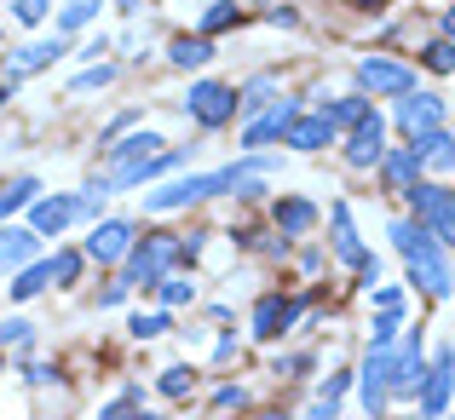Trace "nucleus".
<instances>
[{
  "instance_id": "f257e3e1",
  "label": "nucleus",
  "mask_w": 455,
  "mask_h": 420,
  "mask_svg": "<svg viewBox=\"0 0 455 420\" xmlns=\"http://www.w3.org/2000/svg\"><path fill=\"white\" fill-rule=\"evenodd\" d=\"M179 259H185L179 236H145V242L133 236V248L122 254V282H127V288H139V282L156 288V277H162V271H173Z\"/></svg>"
},
{
  "instance_id": "f03ea898",
  "label": "nucleus",
  "mask_w": 455,
  "mask_h": 420,
  "mask_svg": "<svg viewBox=\"0 0 455 420\" xmlns=\"http://www.w3.org/2000/svg\"><path fill=\"white\" fill-rule=\"evenodd\" d=\"M410 208H415V219L427 225V231L438 236L444 248H455V190H444V185H427V178H415L410 190Z\"/></svg>"
},
{
  "instance_id": "7ed1b4c3",
  "label": "nucleus",
  "mask_w": 455,
  "mask_h": 420,
  "mask_svg": "<svg viewBox=\"0 0 455 420\" xmlns=\"http://www.w3.org/2000/svg\"><path fill=\"white\" fill-rule=\"evenodd\" d=\"M185 115L196 127H225V122H236V87H225V81H190V92H185Z\"/></svg>"
},
{
  "instance_id": "20e7f679",
  "label": "nucleus",
  "mask_w": 455,
  "mask_h": 420,
  "mask_svg": "<svg viewBox=\"0 0 455 420\" xmlns=\"http://www.w3.org/2000/svg\"><path fill=\"white\" fill-rule=\"evenodd\" d=\"M410 288H427L433 299H450L455 294V271H450L444 242H438V236H427V242L410 254Z\"/></svg>"
},
{
  "instance_id": "39448f33",
  "label": "nucleus",
  "mask_w": 455,
  "mask_h": 420,
  "mask_svg": "<svg viewBox=\"0 0 455 420\" xmlns=\"http://www.w3.org/2000/svg\"><path fill=\"white\" fill-rule=\"evenodd\" d=\"M357 87L363 92H375V99H398V92H410L415 87V69L403 64V58H363L357 64Z\"/></svg>"
},
{
  "instance_id": "423d86ee",
  "label": "nucleus",
  "mask_w": 455,
  "mask_h": 420,
  "mask_svg": "<svg viewBox=\"0 0 455 420\" xmlns=\"http://www.w3.org/2000/svg\"><path fill=\"white\" fill-rule=\"evenodd\" d=\"M340 155H346V167H357V173L380 167V155H387V127H380V115H375V110H369L357 127H346Z\"/></svg>"
},
{
  "instance_id": "0eeeda50",
  "label": "nucleus",
  "mask_w": 455,
  "mask_h": 420,
  "mask_svg": "<svg viewBox=\"0 0 455 420\" xmlns=\"http://www.w3.org/2000/svg\"><path fill=\"white\" fill-rule=\"evenodd\" d=\"M133 219H99L87 231V242H81V254L92 259V265H122V254L133 248Z\"/></svg>"
},
{
  "instance_id": "6e6552de",
  "label": "nucleus",
  "mask_w": 455,
  "mask_h": 420,
  "mask_svg": "<svg viewBox=\"0 0 455 420\" xmlns=\"http://www.w3.org/2000/svg\"><path fill=\"white\" fill-rule=\"evenodd\" d=\"M300 115V104H289V99H271L266 110H254L248 115V127H243V150H259V144H277L283 133H289V122Z\"/></svg>"
},
{
  "instance_id": "1a4fd4ad",
  "label": "nucleus",
  "mask_w": 455,
  "mask_h": 420,
  "mask_svg": "<svg viewBox=\"0 0 455 420\" xmlns=\"http://www.w3.org/2000/svg\"><path fill=\"white\" fill-rule=\"evenodd\" d=\"M450 398H455V352H433L421 380V415H444Z\"/></svg>"
},
{
  "instance_id": "9d476101",
  "label": "nucleus",
  "mask_w": 455,
  "mask_h": 420,
  "mask_svg": "<svg viewBox=\"0 0 455 420\" xmlns=\"http://www.w3.org/2000/svg\"><path fill=\"white\" fill-rule=\"evenodd\" d=\"M294 317H300V299H294V294H266V299L254 305V340L277 345L283 334L294 329Z\"/></svg>"
},
{
  "instance_id": "9b49d317",
  "label": "nucleus",
  "mask_w": 455,
  "mask_h": 420,
  "mask_svg": "<svg viewBox=\"0 0 455 420\" xmlns=\"http://www.w3.org/2000/svg\"><path fill=\"white\" fill-rule=\"evenodd\" d=\"M398 127L410 139H421L427 127H444V99H438V92H398Z\"/></svg>"
},
{
  "instance_id": "f8f14e48",
  "label": "nucleus",
  "mask_w": 455,
  "mask_h": 420,
  "mask_svg": "<svg viewBox=\"0 0 455 420\" xmlns=\"http://www.w3.org/2000/svg\"><path fill=\"white\" fill-rule=\"evenodd\" d=\"M41 259V231L35 225H6L0 219V277H12L18 265Z\"/></svg>"
},
{
  "instance_id": "ddd939ff",
  "label": "nucleus",
  "mask_w": 455,
  "mask_h": 420,
  "mask_svg": "<svg viewBox=\"0 0 455 420\" xmlns=\"http://www.w3.org/2000/svg\"><path fill=\"white\" fill-rule=\"evenodd\" d=\"M179 162H185V150H167V144H162V150H156V155H139V162H127V167H116V190H139V185H156V178H162V173H173V167Z\"/></svg>"
},
{
  "instance_id": "4468645a",
  "label": "nucleus",
  "mask_w": 455,
  "mask_h": 420,
  "mask_svg": "<svg viewBox=\"0 0 455 420\" xmlns=\"http://www.w3.org/2000/svg\"><path fill=\"white\" fill-rule=\"evenodd\" d=\"M334 139H340V127H334L323 110H317V115L300 110V115L289 122V133H283V144H289V150H306V155H311V150H329Z\"/></svg>"
},
{
  "instance_id": "2eb2a0df",
  "label": "nucleus",
  "mask_w": 455,
  "mask_h": 420,
  "mask_svg": "<svg viewBox=\"0 0 455 420\" xmlns=\"http://www.w3.org/2000/svg\"><path fill=\"white\" fill-rule=\"evenodd\" d=\"M81 219V196H35L29 202V225L41 236H58L64 225H76Z\"/></svg>"
},
{
  "instance_id": "dca6fc26",
  "label": "nucleus",
  "mask_w": 455,
  "mask_h": 420,
  "mask_svg": "<svg viewBox=\"0 0 455 420\" xmlns=\"http://www.w3.org/2000/svg\"><path fill=\"white\" fill-rule=\"evenodd\" d=\"M52 58H64V35H52V41H35V46H18L6 64V81H29L41 75V69H52Z\"/></svg>"
},
{
  "instance_id": "f3484780",
  "label": "nucleus",
  "mask_w": 455,
  "mask_h": 420,
  "mask_svg": "<svg viewBox=\"0 0 455 420\" xmlns=\"http://www.w3.org/2000/svg\"><path fill=\"white\" fill-rule=\"evenodd\" d=\"M329 225H334V254H340V265H363V242H357V225H352V202H334L329 208Z\"/></svg>"
},
{
  "instance_id": "a211bd4d",
  "label": "nucleus",
  "mask_w": 455,
  "mask_h": 420,
  "mask_svg": "<svg viewBox=\"0 0 455 420\" xmlns=\"http://www.w3.org/2000/svg\"><path fill=\"white\" fill-rule=\"evenodd\" d=\"M271 219H277L283 236H306L311 225H317V202H306V196H277V202H271Z\"/></svg>"
},
{
  "instance_id": "6ab92c4d",
  "label": "nucleus",
  "mask_w": 455,
  "mask_h": 420,
  "mask_svg": "<svg viewBox=\"0 0 455 420\" xmlns=\"http://www.w3.org/2000/svg\"><path fill=\"white\" fill-rule=\"evenodd\" d=\"M167 64L173 69H208L213 64V35H179L173 46H167Z\"/></svg>"
},
{
  "instance_id": "aec40b11",
  "label": "nucleus",
  "mask_w": 455,
  "mask_h": 420,
  "mask_svg": "<svg viewBox=\"0 0 455 420\" xmlns=\"http://www.w3.org/2000/svg\"><path fill=\"white\" fill-rule=\"evenodd\" d=\"M46 288H52V265H46V259H29V265L12 271V288H6V294L18 299V305H29V299H41Z\"/></svg>"
},
{
  "instance_id": "412c9836",
  "label": "nucleus",
  "mask_w": 455,
  "mask_h": 420,
  "mask_svg": "<svg viewBox=\"0 0 455 420\" xmlns=\"http://www.w3.org/2000/svg\"><path fill=\"white\" fill-rule=\"evenodd\" d=\"M421 150H415V144H410V150H387V155H380V173H387V185L392 190H410L415 185V178H421Z\"/></svg>"
},
{
  "instance_id": "4be33fe9",
  "label": "nucleus",
  "mask_w": 455,
  "mask_h": 420,
  "mask_svg": "<svg viewBox=\"0 0 455 420\" xmlns=\"http://www.w3.org/2000/svg\"><path fill=\"white\" fill-rule=\"evenodd\" d=\"M156 150H162V139H156V133H116L110 150H104V162H110V173H116V167L139 162V155H156Z\"/></svg>"
},
{
  "instance_id": "5701e85b",
  "label": "nucleus",
  "mask_w": 455,
  "mask_h": 420,
  "mask_svg": "<svg viewBox=\"0 0 455 420\" xmlns=\"http://www.w3.org/2000/svg\"><path fill=\"white\" fill-rule=\"evenodd\" d=\"M410 144L421 150V162H427V167H438V173H450V167H455V139L444 133V127H427V133H421V139H410Z\"/></svg>"
},
{
  "instance_id": "b1692460",
  "label": "nucleus",
  "mask_w": 455,
  "mask_h": 420,
  "mask_svg": "<svg viewBox=\"0 0 455 420\" xmlns=\"http://www.w3.org/2000/svg\"><path fill=\"white\" fill-rule=\"evenodd\" d=\"M35 196H41V178H35V173H18V178H6V185H0V219H12L18 208H29Z\"/></svg>"
},
{
  "instance_id": "393cba45",
  "label": "nucleus",
  "mask_w": 455,
  "mask_h": 420,
  "mask_svg": "<svg viewBox=\"0 0 455 420\" xmlns=\"http://www.w3.org/2000/svg\"><path fill=\"white\" fill-rule=\"evenodd\" d=\"M277 99V75H254L248 87H236V115H254Z\"/></svg>"
},
{
  "instance_id": "a878e982",
  "label": "nucleus",
  "mask_w": 455,
  "mask_h": 420,
  "mask_svg": "<svg viewBox=\"0 0 455 420\" xmlns=\"http://www.w3.org/2000/svg\"><path fill=\"white\" fill-rule=\"evenodd\" d=\"M202 35H225V29H243V6L236 0H213L208 12H202V23H196Z\"/></svg>"
},
{
  "instance_id": "bb28decb",
  "label": "nucleus",
  "mask_w": 455,
  "mask_h": 420,
  "mask_svg": "<svg viewBox=\"0 0 455 420\" xmlns=\"http://www.w3.org/2000/svg\"><path fill=\"white\" fill-rule=\"evenodd\" d=\"M323 115H329V122L346 133V127H357V122L369 115V92H352V99H334V104H323Z\"/></svg>"
},
{
  "instance_id": "cd10ccee",
  "label": "nucleus",
  "mask_w": 455,
  "mask_h": 420,
  "mask_svg": "<svg viewBox=\"0 0 455 420\" xmlns=\"http://www.w3.org/2000/svg\"><path fill=\"white\" fill-rule=\"evenodd\" d=\"M46 265H52V288H76V282H81V265H87V254H81V248H58Z\"/></svg>"
},
{
  "instance_id": "c85d7f7f",
  "label": "nucleus",
  "mask_w": 455,
  "mask_h": 420,
  "mask_svg": "<svg viewBox=\"0 0 455 420\" xmlns=\"http://www.w3.org/2000/svg\"><path fill=\"white\" fill-rule=\"evenodd\" d=\"M346 380H352V375H346V368H340V375H329V380H323V392H317V398H311V409H306V415H317V420L340 415V398H346Z\"/></svg>"
},
{
  "instance_id": "c756f323",
  "label": "nucleus",
  "mask_w": 455,
  "mask_h": 420,
  "mask_svg": "<svg viewBox=\"0 0 455 420\" xmlns=\"http://www.w3.org/2000/svg\"><path fill=\"white\" fill-rule=\"evenodd\" d=\"M104 12V0H64V12H58V35H76V29H87L92 18Z\"/></svg>"
},
{
  "instance_id": "7c9ffc66",
  "label": "nucleus",
  "mask_w": 455,
  "mask_h": 420,
  "mask_svg": "<svg viewBox=\"0 0 455 420\" xmlns=\"http://www.w3.org/2000/svg\"><path fill=\"white\" fill-rule=\"evenodd\" d=\"M190 386H196V368H190V363H173V368H162V380H156V392H162L167 403L190 398Z\"/></svg>"
},
{
  "instance_id": "2f4dec72",
  "label": "nucleus",
  "mask_w": 455,
  "mask_h": 420,
  "mask_svg": "<svg viewBox=\"0 0 455 420\" xmlns=\"http://www.w3.org/2000/svg\"><path fill=\"white\" fill-rule=\"evenodd\" d=\"M156 294H162L167 311H173V305H190V294H196V288H190V277H173V271H162V277H156Z\"/></svg>"
},
{
  "instance_id": "473e14b6",
  "label": "nucleus",
  "mask_w": 455,
  "mask_h": 420,
  "mask_svg": "<svg viewBox=\"0 0 455 420\" xmlns=\"http://www.w3.org/2000/svg\"><path fill=\"white\" fill-rule=\"evenodd\" d=\"M421 64L433 69V75H450V69H455V41H450V35H444V41L421 46Z\"/></svg>"
},
{
  "instance_id": "72a5a7b5",
  "label": "nucleus",
  "mask_w": 455,
  "mask_h": 420,
  "mask_svg": "<svg viewBox=\"0 0 455 420\" xmlns=\"http://www.w3.org/2000/svg\"><path fill=\"white\" fill-rule=\"evenodd\" d=\"M110 81H116V64H87L69 81V92H99V87H110Z\"/></svg>"
},
{
  "instance_id": "f704fd0d",
  "label": "nucleus",
  "mask_w": 455,
  "mask_h": 420,
  "mask_svg": "<svg viewBox=\"0 0 455 420\" xmlns=\"http://www.w3.org/2000/svg\"><path fill=\"white\" fill-rule=\"evenodd\" d=\"M167 311H139L133 322H127V334H133V340H156V334H167Z\"/></svg>"
},
{
  "instance_id": "c9c22d12",
  "label": "nucleus",
  "mask_w": 455,
  "mask_h": 420,
  "mask_svg": "<svg viewBox=\"0 0 455 420\" xmlns=\"http://www.w3.org/2000/svg\"><path fill=\"white\" fill-rule=\"evenodd\" d=\"M145 409V386H127V392H116L110 403H104V415H139Z\"/></svg>"
},
{
  "instance_id": "e433bc0d",
  "label": "nucleus",
  "mask_w": 455,
  "mask_h": 420,
  "mask_svg": "<svg viewBox=\"0 0 455 420\" xmlns=\"http://www.w3.org/2000/svg\"><path fill=\"white\" fill-rule=\"evenodd\" d=\"M29 340H35L29 317H6V322H0V345H29Z\"/></svg>"
},
{
  "instance_id": "4c0bfd02",
  "label": "nucleus",
  "mask_w": 455,
  "mask_h": 420,
  "mask_svg": "<svg viewBox=\"0 0 455 420\" xmlns=\"http://www.w3.org/2000/svg\"><path fill=\"white\" fill-rule=\"evenodd\" d=\"M46 12H52V6H46V0H12V18H18L23 29H35V23H41Z\"/></svg>"
},
{
  "instance_id": "58836bf2",
  "label": "nucleus",
  "mask_w": 455,
  "mask_h": 420,
  "mask_svg": "<svg viewBox=\"0 0 455 420\" xmlns=\"http://www.w3.org/2000/svg\"><path fill=\"white\" fill-rule=\"evenodd\" d=\"M369 345H398V317L392 311H380L375 329H369Z\"/></svg>"
},
{
  "instance_id": "ea45409f",
  "label": "nucleus",
  "mask_w": 455,
  "mask_h": 420,
  "mask_svg": "<svg viewBox=\"0 0 455 420\" xmlns=\"http://www.w3.org/2000/svg\"><path fill=\"white\" fill-rule=\"evenodd\" d=\"M375 294V311H392V317H403V288H369Z\"/></svg>"
},
{
  "instance_id": "a19ab883",
  "label": "nucleus",
  "mask_w": 455,
  "mask_h": 420,
  "mask_svg": "<svg viewBox=\"0 0 455 420\" xmlns=\"http://www.w3.org/2000/svg\"><path fill=\"white\" fill-rule=\"evenodd\" d=\"M208 403H213V409H248V392L243 386H220Z\"/></svg>"
},
{
  "instance_id": "79ce46f5",
  "label": "nucleus",
  "mask_w": 455,
  "mask_h": 420,
  "mask_svg": "<svg viewBox=\"0 0 455 420\" xmlns=\"http://www.w3.org/2000/svg\"><path fill=\"white\" fill-rule=\"evenodd\" d=\"M266 23L271 29H300V12L294 6H266Z\"/></svg>"
},
{
  "instance_id": "37998d69",
  "label": "nucleus",
  "mask_w": 455,
  "mask_h": 420,
  "mask_svg": "<svg viewBox=\"0 0 455 420\" xmlns=\"http://www.w3.org/2000/svg\"><path fill=\"white\" fill-rule=\"evenodd\" d=\"M23 375H29V386H52V380H58V368H46V363H29Z\"/></svg>"
},
{
  "instance_id": "c03bdc74",
  "label": "nucleus",
  "mask_w": 455,
  "mask_h": 420,
  "mask_svg": "<svg viewBox=\"0 0 455 420\" xmlns=\"http://www.w3.org/2000/svg\"><path fill=\"white\" fill-rule=\"evenodd\" d=\"M311 357H277V375H306Z\"/></svg>"
},
{
  "instance_id": "a18cd8bd",
  "label": "nucleus",
  "mask_w": 455,
  "mask_h": 420,
  "mask_svg": "<svg viewBox=\"0 0 455 420\" xmlns=\"http://www.w3.org/2000/svg\"><path fill=\"white\" fill-rule=\"evenodd\" d=\"M122 299H127V282H116V288H104V294H99V305H104V311H116Z\"/></svg>"
},
{
  "instance_id": "49530a36",
  "label": "nucleus",
  "mask_w": 455,
  "mask_h": 420,
  "mask_svg": "<svg viewBox=\"0 0 455 420\" xmlns=\"http://www.w3.org/2000/svg\"><path fill=\"white\" fill-rule=\"evenodd\" d=\"M133 122H139V115H116V122H110V127H104V144H110L116 133H127V127H133Z\"/></svg>"
},
{
  "instance_id": "de8ad7c7",
  "label": "nucleus",
  "mask_w": 455,
  "mask_h": 420,
  "mask_svg": "<svg viewBox=\"0 0 455 420\" xmlns=\"http://www.w3.org/2000/svg\"><path fill=\"white\" fill-rule=\"evenodd\" d=\"M12 92H18V81H0V110L12 104Z\"/></svg>"
},
{
  "instance_id": "09e8293b",
  "label": "nucleus",
  "mask_w": 455,
  "mask_h": 420,
  "mask_svg": "<svg viewBox=\"0 0 455 420\" xmlns=\"http://www.w3.org/2000/svg\"><path fill=\"white\" fill-rule=\"evenodd\" d=\"M116 6H122V12H127V18H133V12H139V6H145V0H116Z\"/></svg>"
},
{
  "instance_id": "8fccbe9b",
  "label": "nucleus",
  "mask_w": 455,
  "mask_h": 420,
  "mask_svg": "<svg viewBox=\"0 0 455 420\" xmlns=\"http://www.w3.org/2000/svg\"><path fill=\"white\" fill-rule=\"evenodd\" d=\"M444 35H450V41H455V12H450V18H444Z\"/></svg>"
},
{
  "instance_id": "3c124183",
  "label": "nucleus",
  "mask_w": 455,
  "mask_h": 420,
  "mask_svg": "<svg viewBox=\"0 0 455 420\" xmlns=\"http://www.w3.org/2000/svg\"><path fill=\"white\" fill-rule=\"evenodd\" d=\"M357 6H363V12H375V6H387V0H357Z\"/></svg>"
},
{
  "instance_id": "603ef678",
  "label": "nucleus",
  "mask_w": 455,
  "mask_h": 420,
  "mask_svg": "<svg viewBox=\"0 0 455 420\" xmlns=\"http://www.w3.org/2000/svg\"><path fill=\"white\" fill-rule=\"evenodd\" d=\"M450 352H455V340H450Z\"/></svg>"
},
{
  "instance_id": "864d4df0",
  "label": "nucleus",
  "mask_w": 455,
  "mask_h": 420,
  "mask_svg": "<svg viewBox=\"0 0 455 420\" xmlns=\"http://www.w3.org/2000/svg\"><path fill=\"white\" fill-rule=\"evenodd\" d=\"M0 368H6V363H0Z\"/></svg>"
}]
</instances>
